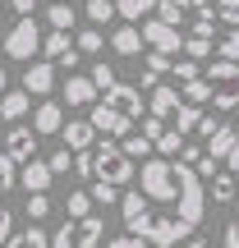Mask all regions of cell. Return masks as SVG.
<instances>
[{"instance_id":"6da1fadb","label":"cell","mask_w":239,"mask_h":248,"mask_svg":"<svg viewBox=\"0 0 239 248\" xmlns=\"http://www.w3.org/2000/svg\"><path fill=\"white\" fill-rule=\"evenodd\" d=\"M203 212H207V193H203V179L193 175V166H175V198H147V202H143V193L120 198L124 230L147 239L152 248H170L189 239L203 225Z\"/></svg>"},{"instance_id":"7a4b0ae2","label":"cell","mask_w":239,"mask_h":248,"mask_svg":"<svg viewBox=\"0 0 239 248\" xmlns=\"http://www.w3.org/2000/svg\"><path fill=\"white\" fill-rule=\"evenodd\" d=\"M212 88V106L216 110H239V60H212V69L203 74Z\"/></svg>"},{"instance_id":"3957f363","label":"cell","mask_w":239,"mask_h":248,"mask_svg":"<svg viewBox=\"0 0 239 248\" xmlns=\"http://www.w3.org/2000/svg\"><path fill=\"white\" fill-rule=\"evenodd\" d=\"M133 156H124V152L115 147V142H101L97 152H92V179H106V184H115V188H124L133 179Z\"/></svg>"},{"instance_id":"277c9868","label":"cell","mask_w":239,"mask_h":248,"mask_svg":"<svg viewBox=\"0 0 239 248\" xmlns=\"http://www.w3.org/2000/svg\"><path fill=\"white\" fill-rule=\"evenodd\" d=\"M143 179L147 198H175V161L170 156H143V170H133Z\"/></svg>"},{"instance_id":"5b68a950","label":"cell","mask_w":239,"mask_h":248,"mask_svg":"<svg viewBox=\"0 0 239 248\" xmlns=\"http://www.w3.org/2000/svg\"><path fill=\"white\" fill-rule=\"evenodd\" d=\"M42 51V28H37V18L32 14H18V23L5 32V55L9 60H32V55Z\"/></svg>"},{"instance_id":"8992f818","label":"cell","mask_w":239,"mask_h":248,"mask_svg":"<svg viewBox=\"0 0 239 248\" xmlns=\"http://www.w3.org/2000/svg\"><path fill=\"white\" fill-rule=\"evenodd\" d=\"M101 101H106L111 110H120L124 120H138V115H143V88H133V83H120V78H115Z\"/></svg>"},{"instance_id":"52a82bcc","label":"cell","mask_w":239,"mask_h":248,"mask_svg":"<svg viewBox=\"0 0 239 248\" xmlns=\"http://www.w3.org/2000/svg\"><path fill=\"white\" fill-rule=\"evenodd\" d=\"M0 147H5V156L9 161H28L37 152V133H32V124H9L5 133H0Z\"/></svg>"},{"instance_id":"ba28073f","label":"cell","mask_w":239,"mask_h":248,"mask_svg":"<svg viewBox=\"0 0 239 248\" xmlns=\"http://www.w3.org/2000/svg\"><path fill=\"white\" fill-rule=\"evenodd\" d=\"M138 32H143V46H152V51H166V55H175L179 46H184V42H179V28L161 23V18H147Z\"/></svg>"},{"instance_id":"9c48e42d","label":"cell","mask_w":239,"mask_h":248,"mask_svg":"<svg viewBox=\"0 0 239 248\" xmlns=\"http://www.w3.org/2000/svg\"><path fill=\"white\" fill-rule=\"evenodd\" d=\"M23 92H32V97L55 92V69H51V60H28V69H23Z\"/></svg>"},{"instance_id":"30bf717a","label":"cell","mask_w":239,"mask_h":248,"mask_svg":"<svg viewBox=\"0 0 239 248\" xmlns=\"http://www.w3.org/2000/svg\"><path fill=\"white\" fill-rule=\"evenodd\" d=\"M69 234H74V248H97L106 239V221L101 216H79V221H69Z\"/></svg>"},{"instance_id":"8fae6325","label":"cell","mask_w":239,"mask_h":248,"mask_svg":"<svg viewBox=\"0 0 239 248\" xmlns=\"http://www.w3.org/2000/svg\"><path fill=\"white\" fill-rule=\"evenodd\" d=\"M88 124H92V129H97V133H106V138H124L133 120H124L120 110H111L106 101H97V106H92V120H88Z\"/></svg>"},{"instance_id":"7c38bea8","label":"cell","mask_w":239,"mask_h":248,"mask_svg":"<svg viewBox=\"0 0 239 248\" xmlns=\"http://www.w3.org/2000/svg\"><path fill=\"white\" fill-rule=\"evenodd\" d=\"M18 166H23V170H18V184H23L28 188V193H46V188H51V166H46V161H37V152H32V156H28V161H18Z\"/></svg>"},{"instance_id":"4fadbf2b","label":"cell","mask_w":239,"mask_h":248,"mask_svg":"<svg viewBox=\"0 0 239 248\" xmlns=\"http://www.w3.org/2000/svg\"><path fill=\"white\" fill-rule=\"evenodd\" d=\"M42 51H46V60H60L64 69L79 64V51H74L69 32H60V28H51V37H42Z\"/></svg>"},{"instance_id":"5bb4252c","label":"cell","mask_w":239,"mask_h":248,"mask_svg":"<svg viewBox=\"0 0 239 248\" xmlns=\"http://www.w3.org/2000/svg\"><path fill=\"white\" fill-rule=\"evenodd\" d=\"M60 133H64V147H69V152H88L92 142H97V129H92L88 120H69V124H60Z\"/></svg>"},{"instance_id":"9a60e30c","label":"cell","mask_w":239,"mask_h":248,"mask_svg":"<svg viewBox=\"0 0 239 248\" xmlns=\"http://www.w3.org/2000/svg\"><path fill=\"white\" fill-rule=\"evenodd\" d=\"M147 92H152V97H147V110L157 120H170L179 110V88H161V83H157V88H147Z\"/></svg>"},{"instance_id":"2e32d148","label":"cell","mask_w":239,"mask_h":248,"mask_svg":"<svg viewBox=\"0 0 239 248\" xmlns=\"http://www.w3.org/2000/svg\"><path fill=\"white\" fill-rule=\"evenodd\" d=\"M235 138H239L235 124H216V129L207 133V156H212V161H225V156H230V147H235Z\"/></svg>"},{"instance_id":"e0dca14e","label":"cell","mask_w":239,"mask_h":248,"mask_svg":"<svg viewBox=\"0 0 239 248\" xmlns=\"http://www.w3.org/2000/svg\"><path fill=\"white\" fill-rule=\"evenodd\" d=\"M60 124H64L60 101H42V106H37V115H32V133L37 138H42V133H60Z\"/></svg>"},{"instance_id":"ac0fdd59","label":"cell","mask_w":239,"mask_h":248,"mask_svg":"<svg viewBox=\"0 0 239 248\" xmlns=\"http://www.w3.org/2000/svg\"><path fill=\"white\" fill-rule=\"evenodd\" d=\"M111 51H115V55H143V32L133 23L115 28V32H111Z\"/></svg>"},{"instance_id":"d6986e66","label":"cell","mask_w":239,"mask_h":248,"mask_svg":"<svg viewBox=\"0 0 239 248\" xmlns=\"http://www.w3.org/2000/svg\"><path fill=\"white\" fill-rule=\"evenodd\" d=\"M28 115V92H0V120L5 124H14V120H23Z\"/></svg>"},{"instance_id":"ffe728a7","label":"cell","mask_w":239,"mask_h":248,"mask_svg":"<svg viewBox=\"0 0 239 248\" xmlns=\"http://www.w3.org/2000/svg\"><path fill=\"white\" fill-rule=\"evenodd\" d=\"M46 244H51V234H46V230H37V221H32L23 234H14V230H9V239L0 244V248H46Z\"/></svg>"},{"instance_id":"44dd1931","label":"cell","mask_w":239,"mask_h":248,"mask_svg":"<svg viewBox=\"0 0 239 248\" xmlns=\"http://www.w3.org/2000/svg\"><path fill=\"white\" fill-rule=\"evenodd\" d=\"M64 101H69V106H92V101H97L92 78H69L64 83Z\"/></svg>"},{"instance_id":"7402d4cb","label":"cell","mask_w":239,"mask_h":248,"mask_svg":"<svg viewBox=\"0 0 239 248\" xmlns=\"http://www.w3.org/2000/svg\"><path fill=\"white\" fill-rule=\"evenodd\" d=\"M207 97H212V88H207L203 74H198V78H189L184 92H179V101H189V106H207Z\"/></svg>"},{"instance_id":"603a6c76","label":"cell","mask_w":239,"mask_h":248,"mask_svg":"<svg viewBox=\"0 0 239 248\" xmlns=\"http://www.w3.org/2000/svg\"><path fill=\"white\" fill-rule=\"evenodd\" d=\"M88 212H92V193H88V188H74V193L64 198V216L79 221V216H88Z\"/></svg>"},{"instance_id":"cb8c5ba5","label":"cell","mask_w":239,"mask_h":248,"mask_svg":"<svg viewBox=\"0 0 239 248\" xmlns=\"http://www.w3.org/2000/svg\"><path fill=\"white\" fill-rule=\"evenodd\" d=\"M74 18H79V14H74V5H64V0H55V5L46 9V23H51V28H60V32H69V28H74Z\"/></svg>"},{"instance_id":"d4e9b609","label":"cell","mask_w":239,"mask_h":248,"mask_svg":"<svg viewBox=\"0 0 239 248\" xmlns=\"http://www.w3.org/2000/svg\"><path fill=\"white\" fill-rule=\"evenodd\" d=\"M235 198V170H216L212 175V202H230Z\"/></svg>"},{"instance_id":"484cf974","label":"cell","mask_w":239,"mask_h":248,"mask_svg":"<svg viewBox=\"0 0 239 248\" xmlns=\"http://www.w3.org/2000/svg\"><path fill=\"white\" fill-rule=\"evenodd\" d=\"M120 152H124V156H133V161H138V156H147V152H152V138H147V133H124Z\"/></svg>"},{"instance_id":"4316f807","label":"cell","mask_w":239,"mask_h":248,"mask_svg":"<svg viewBox=\"0 0 239 248\" xmlns=\"http://www.w3.org/2000/svg\"><path fill=\"white\" fill-rule=\"evenodd\" d=\"M101 46H106L101 28H83V32H79V42H74V51H83V55H97Z\"/></svg>"},{"instance_id":"83f0119b","label":"cell","mask_w":239,"mask_h":248,"mask_svg":"<svg viewBox=\"0 0 239 248\" xmlns=\"http://www.w3.org/2000/svg\"><path fill=\"white\" fill-rule=\"evenodd\" d=\"M152 9H157V18H161V23H170V28L184 23V5H179V0H157Z\"/></svg>"},{"instance_id":"f1b7e54d","label":"cell","mask_w":239,"mask_h":248,"mask_svg":"<svg viewBox=\"0 0 239 248\" xmlns=\"http://www.w3.org/2000/svg\"><path fill=\"white\" fill-rule=\"evenodd\" d=\"M152 5H157V0H115V14L120 18H143V14H152Z\"/></svg>"},{"instance_id":"f546056e","label":"cell","mask_w":239,"mask_h":248,"mask_svg":"<svg viewBox=\"0 0 239 248\" xmlns=\"http://www.w3.org/2000/svg\"><path fill=\"white\" fill-rule=\"evenodd\" d=\"M152 147H157L161 156H175V152L184 147V133H179V129H161V138L152 142Z\"/></svg>"},{"instance_id":"4dcf8cb0","label":"cell","mask_w":239,"mask_h":248,"mask_svg":"<svg viewBox=\"0 0 239 248\" xmlns=\"http://www.w3.org/2000/svg\"><path fill=\"white\" fill-rule=\"evenodd\" d=\"M212 32H216V14H212V5H203L193 14V37H207L212 42Z\"/></svg>"},{"instance_id":"1f68e13d","label":"cell","mask_w":239,"mask_h":248,"mask_svg":"<svg viewBox=\"0 0 239 248\" xmlns=\"http://www.w3.org/2000/svg\"><path fill=\"white\" fill-rule=\"evenodd\" d=\"M170 120H175V129L184 133V129H193V124L203 120V106H189V101H179V110H175Z\"/></svg>"},{"instance_id":"d6a6232c","label":"cell","mask_w":239,"mask_h":248,"mask_svg":"<svg viewBox=\"0 0 239 248\" xmlns=\"http://www.w3.org/2000/svg\"><path fill=\"white\" fill-rule=\"evenodd\" d=\"M51 198L46 193H28V221H46V216H51Z\"/></svg>"},{"instance_id":"836d02e7","label":"cell","mask_w":239,"mask_h":248,"mask_svg":"<svg viewBox=\"0 0 239 248\" xmlns=\"http://www.w3.org/2000/svg\"><path fill=\"white\" fill-rule=\"evenodd\" d=\"M216 23H225V28H239V0H216Z\"/></svg>"},{"instance_id":"e575fe53","label":"cell","mask_w":239,"mask_h":248,"mask_svg":"<svg viewBox=\"0 0 239 248\" xmlns=\"http://www.w3.org/2000/svg\"><path fill=\"white\" fill-rule=\"evenodd\" d=\"M88 18L92 23H111L115 18V0H88Z\"/></svg>"},{"instance_id":"d590c367","label":"cell","mask_w":239,"mask_h":248,"mask_svg":"<svg viewBox=\"0 0 239 248\" xmlns=\"http://www.w3.org/2000/svg\"><path fill=\"white\" fill-rule=\"evenodd\" d=\"M143 69H147L152 78H161V74H170V55H166V51H152V55H143Z\"/></svg>"},{"instance_id":"8d00e7d4","label":"cell","mask_w":239,"mask_h":248,"mask_svg":"<svg viewBox=\"0 0 239 248\" xmlns=\"http://www.w3.org/2000/svg\"><path fill=\"white\" fill-rule=\"evenodd\" d=\"M88 193H92V202H120V188H115V184H106V179H92Z\"/></svg>"},{"instance_id":"74e56055","label":"cell","mask_w":239,"mask_h":248,"mask_svg":"<svg viewBox=\"0 0 239 248\" xmlns=\"http://www.w3.org/2000/svg\"><path fill=\"white\" fill-rule=\"evenodd\" d=\"M14 166H18V161H9L5 152H0V193H9V188L18 184V170Z\"/></svg>"},{"instance_id":"f35d334b","label":"cell","mask_w":239,"mask_h":248,"mask_svg":"<svg viewBox=\"0 0 239 248\" xmlns=\"http://www.w3.org/2000/svg\"><path fill=\"white\" fill-rule=\"evenodd\" d=\"M216 55H221V60H239V28H230V32L221 37V46H216Z\"/></svg>"},{"instance_id":"ab89813d","label":"cell","mask_w":239,"mask_h":248,"mask_svg":"<svg viewBox=\"0 0 239 248\" xmlns=\"http://www.w3.org/2000/svg\"><path fill=\"white\" fill-rule=\"evenodd\" d=\"M179 51H184L189 60H203V55H212V42H207V37H189V42L179 46Z\"/></svg>"},{"instance_id":"60d3db41","label":"cell","mask_w":239,"mask_h":248,"mask_svg":"<svg viewBox=\"0 0 239 248\" xmlns=\"http://www.w3.org/2000/svg\"><path fill=\"white\" fill-rule=\"evenodd\" d=\"M170 74H175L179 83H189V78H198L203 69H198V60H170Z\"/></svg>"},{"instance_id":"b9f144b4","label":"cell","mask_w":239,"mask_h":248,"mask_svg":"<svg viewBox=\"0 0 239 248\" xmlns=\"http://www.w3.org/2000/svg\"><path fill=\"white\" fill-rule=\"evenodd\" d=\"M88 78H92V88H101V92H106V88H111V83H115V69H111V64H106V60H101V64H97V69H92V74H88Z\"/></svg>"},{"instance_id":"7bdbcfd3","label":"cell","mask_w":239,"mask_h":248,"mask_svg":"<svg viewBox=\"0 0 239 248\" xmlns=\"http://www.w3.org/2000/svg\"><path fill=\"white\" fill-rule=\"evenodd\" d=\"M46 166H51V175H69V170H74V152H69V147H64V152H55Z\"/></svg>"},{"instance_id":"ee69618b","label":"cell","mask_w":239,"mask_h":248,"mask_svg":"<svg viewBox=\"0 0 239 248\" xmlns=\"http://www.w3.org/2000/svg\"><path fill=\"white\" fill-rule=\"evenodd\" d=\"M106 248H152L147 239H138V234H120V239H111Z\"/></svg>"},{"instance_id":"f6af8a7d","label":"cell","mask_w":239,"mask_h":248,"mask_svg":"<svg viewBox=\"0 0 239 248\" xmlns=\"http://www.w3.org/2000/svg\"><path fill=\"white\" fill-rule=\"evenodd\" d=\"M161 129H166V120H157V115H147V120H143V133H147L152 142L161 138Z\"/></svg>"},{"instance_id":"bcb514c9","label":"cell","mask_w":239,"mask_h":248,"mask_svg":"<svg viewBox=\"0 0 239 248\" xmlns=\"http://www.w3.org/2000/svg\"><path fill=\"white\" fill-rule=\"evenodd\" d=\"M9 230H14V216H9V207H5V202H0V244H5V239H9Z\"/></svg>"},{"instance_id":"7dc6e473","label":"cell","mask_w":239,"mask_h":248,"mask_svg":"<svg viewBox=\"0 0 239 248\" xmlns=\"http://www.w3.org/2000/svg\"><path fill=\"white\" fill-rule=\"evenodd\" d=\"M225 248H239V221L225 225Z\"/></svg>"},{"instance_id":"c3c4849f","label":"cell","mask_w":239,"mask_h":248,"mask_svg":"<svg viewBox=\"0 0 239 248\" xmlns=\"http://www.w3.org/2000/svg\"><path fill=\"white\" fill-rule=\"evenodd\" d=\"M179 156H184V166H193V161L203 156V147H179Z\"/></svg>"},{"instance_id":"681fc988","label":"cell","mask_w":239,"mask_h":248,"mask_svg":"<svg viewBox=\"0 0 239 248\" xmlns=\"http://www.w3.org/2000/svg\"><path fill=\"white\" fill-rule=\"evenodd\" d=\"M9 5H14L18 14H32V9H37V0H9Z\"/></svg>"},{"instance_id":"f907efd6","label":"cell","mask_w":239,"mask_h":248,"mask_svg":"<svg viewBox=\"0 0 239 248\" xmlns=\"http://www.w3.org/2000/svg\"><path fill=\"white\" fill-rule=\"evenodd\" d=\"M225 166H230V170H239V138H235V147H230V156H225Z\"/></svg>"},{"instance_id":"816d5d0a","label":"cell","mask_w":239,"mask_h":248,"mask_svg":"<svg viewBox=\"0 0 239 248\" xmlns=\"http://www.w3.org/2000/svg\"><path fill=\"white\" fill-rule=\"evenodd\" d=\"M189 248H212V239H203V234H189Z\"/></svg>"},{"instance_id":"f5cc1de1","label":"cell","mask_w":239,"mask_h":248,"mask_svg":"<svg viewBox=\"0 0 239 248\" xmlns=\"http://www.w3.org/2000/svg\"><path fill=\"white\" fill-rule=\"evenodd\" d=\"M179 5H184V9H203L207 0H179Z\"/></svg>"},{"instance_id":"db71d44e","label":"cell","mask_w":239,"mask_h":248,"mask_svg":"<svg viewBox=\"0 0 239 248\" xmlns=\"http://www.w3.org/2000/svg\"><path fill=\"white\" fill-rule=\"evenodd\" d=\"M9 88V74H5V64H0V92H5Z\"/></svg>"},{"instance_id":"11a10c76","label":"cell","mask_w":239,"mask_h":248,"mask_svg":"<svg viewBox=\"0 0 239 248\" xmlns=\"http://www.w3.org/2000/svg\"><path fill=\"white\" fill-rule=\"evenodd\" d=\"M235 129H239V124H235Z\"/></svg>"}]
</instances>
